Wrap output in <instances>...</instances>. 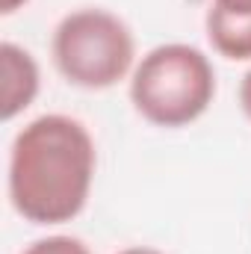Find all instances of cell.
Segmentation results:
<instances>
[{"mask_svg":"<svg viewBox=\"0 0 251 254\" xmlns=\"http://www.w3.org/2000/svg\"><path fill=\"white\" fill-rule=\"evenodd\" d=\"M119 254H163L160 249H151V246H130V249H122Z\"/></svg>","mask_w":251,"mask_h":254,"instance_id":"cell-9","label":"cell"},{"mask_svg":"<svg viewBox=\"0 0 251 254\" xmlns=\"http://www.w3.org/2000/svg\"><path fill=\"white\" fill-rule=\"evenodd\" d=\"M54 65L71 86L110 89L136 68V42L119 15L98 6L68 12L54 30Z\"/></svg>","mask_w":251,"mask_h":254,"instance_id":"cell-3","label":"cell"},{"mask_svg":"<svg viewBox=\"0 0 251 254\" xmlns=\"http://www.w3.org/2000/svg\"><path fill=\"white\" fill-rule=\"evenodd\" d=\"M0 77H3V89H0V116L3 122H12L18 113H24L42 86L39 77V65L33 60L30 51H24L15 42H3L0 45Z\"/></svg>","mask_w":251,"mask_h":254,"instance_id":"cell-4","label":"cell"},{"mask_svg":"<svg viewBox=\"0 0 251 254\" xmlns=\"http://www.w3.org/2000/svg\"><path fill=\"white\" fill-rule=\"evenodd\" d=\"M216 98V71L204 51L169 42L151 48L130 74L133 110L157 127L198 122Z\"/></svg>","mask_w":251,"mask_h":254,"instance_id":"cell-2","label":"cell"},{"mask_svg":"<svg viewBox=\"0 0 251 254\" xmlns=\"http://www.w3.org/2000/svg\"><path fill=\"white\" fill-rule=\"evenodd\" d=\"M95 139L83 122L48 113L24 125L9 148V204L33 225H63L83 213L95 181Z\"/></svg>","mask_w":251,"mask_h":254,"instance_id":"cell-1","label":"cell"},{"mask_svg":"<svg viewBox=\"0 0 251 254\" xmlns=\"http://www.w3.org/2000/svg\"><path fill=\"white\" fill-rule=\"evenodd\" d=\"M24 254H92L89 246L77 237H65V234H57V237H45V240H36L33 246H27Z\"/></svg>","mask_w":251,"mask_h":254,"instance_id":"cell-6","label":"cell"},{"mask_svg":"<svg viewBox=\"0 0 251 254\" xmlns=\"http://www.w3.org/2000/svg\"><path fill=\"white\" fill-rule=\"evenodd\" d=\"M204 27L219 57L234 60V63L251 60V15H228L210 6Z\"/></svg>","mask_w":251,"mask_h":254,"instance_id":"cell-5","label":"cell"},{"mask_svg":"<svg viewBox=\"0 0 251 254\" xmlns=\"http://www.w3.org/2000/svg\"><path fill=\"white\" fill-rule=\"evenodd\" d=\"M240 107H243V113L251 119V68L246 71V77L240 83Z\"/></svg>","mask_w":251,"mask_h":254,"instance_id":"cell-8","label":"cell"},{"mask_svg":"<svg viewBox=\"0 0 251 254\" xmlns=\"http://www.w3.org/2000/svg\"><path fill=\"white\" fill-rule=\"evenodd\" d=\"M210 6L228 15H251V0H213Z\"/></svg>","mask_w":251,"mask_h":254,"instance_id":"cell-7","label":"cell"},{"mask_svg":"<svg viewBox=\"0 0 251 254\" xmlns=\"http://www.w3.org/2000/svg\"><path fill=\"white\" fill-rule=\"evenodd\" d=\"M24 3H27V0H0V12H3V15H12V12L21 9Z\"/></svg>","mask_w":251,"mask_h":254,"instance_id":"cell-10","label":"cell"}]
</instances>
